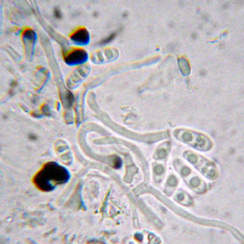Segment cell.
<instances>
[{
  "label": "cell",
  "instance_id": "3",
  "mask_svg": "<svg viewBox=\"0 0 244 244\" xmlns=\"http://www.w3.org/2000/svg\"><path fill=\"white\" fill-rule=\"evenodd\" d=\"M72 40L77 44H86L89 40V35L86 29H80L71 37Z\"/></svg>",
  "mask_w": 244,
  "mask_h": 244
},
{
  "label": "cell",
  "instance_id": "7",
  "mask_svg": "<svg viewBox=\"0 0 244 244\" xmlns=\"http://www.w3.org/2000/svg\"><path fill=\"white\" fill-rule=\"evenodd\" d=\"M29 138H30L31 140H34L36 139V137L34 135L31 134V135H29Z\"/></svg>",
  "mask_w": 244,
  "mask_h": 244
},
{
  "label": "cell",
  "instance_id": "1",
  "mask_svg": "<svg viewBox=\"0 0 244 244\" xmlns=\"http://www.w3.org/2000/svg\"><path fill=\"white\" fill-rule=\"evenodd\" d=\"M69 172L66 168L56 162H50L45 164L34 178V183L43 191L54 190L57 184L65 183L70 179Z\"/></svg>",
  "mask_w": 244,
  "mask_h": 244
},
{
  "label": "cell",
  "instance_id": "2",
  "mask_svg": "<svg viewBox=\"0 0 244 244\" xmlns=\"http://www.w3.org/2000/svg\"><path fill=\"white\" fill-rule=\"evenodd\" d=\"M86 58L87 54L85 51L82 50H75L67 55L65 60L69 64H79L84 62Z\"/></svg>",
  "mask_w": 244,
  "mask_h": 244
},
{
  "label": "cell",
  "instance_id": "4",
  "mask_svg": "<svg viewBox=\"0 0 244 244\" xmlns=\"http://www.w3.org/2000/svg\"><path fill=\"white\" fill-rule=\"evenodd\" d=\"M116 35V33L112 34L111 35L109 36H108V37L105 38V39H103V40H102L99 43L101 44H106L107 43H109V42H110L112 40H113L114 38L115 37Z\"/></svg>",
  "mask_w": 244,
  "mask_h": 244
},
{
  "label": "cell",
  "instance_id": "5",
  "mask_svg": "<svg viewBox=\"0 0 244 244\" xmlns=\"http://www.w3.org/2000/svg\"><path fill=\"white\" fill-rule=\"evenodd\" d=\"M54 15L55 16L58 18H61V15L59 10L57 8H55L54 10Z\"/></svg>",
  "mask_w": 244,
  "mask_h": 244
},
{
  "label": "cell",
  "instance_id": "6",
  "mask_svg": "<svg viewBox=\"0 0 244 244\" xmlns=\"http://www.w3.org/2000/svg\"><path fill=\"white\" fill-rule=\"evenodd\" d=\"M121 160H120V159H118V158H117L116 160L115 161V167L118 168H119L120 167H121Z\"/></svg>",
  "mask_w": 244,
  "mask_h": 244
}]
</instances>
